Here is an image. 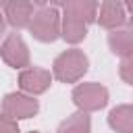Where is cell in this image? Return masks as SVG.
Returning <instances> with one entry per match:
<instances>
[{
	"instance_id": "4",
	"label": "cell",
	"mask_w": 133,
	"mask_h": 133,
	"mask_svg": "<svg viewBox=\"0 0 133 133\" xmlns=\"http://www.w3.org/2000/svg\"><path fill=\"white\" fill-rule=\"evenodd\" d=\"M39 110V104L35 98L23 94V91H10L2 100V114L10 116L12 121L19 118H31Z\"/></svg>"
},
{
	"instance_id": "9",
	"label": "cell",
	"mask_w": 133,
	"mask_h": 133,
	"mask_svg": "<svg viewBox=\"0 0 133 133\" xmlns=\"http://www.w3.org/2000/svg\"><path fill=\"white\" fill-rule=\"evenodd\" d=\"M60 6L64 15L81 19L85 25L94 23L98 15V2H91V0H66V2H60Z\"/></svg>"
},
{
	"instance_id": "17",
	"label": "cell",
	"mask_w": 133,
	"mask_h": 133,
	"mask_svg": "<svg viewBox=\"0 0 133 133\" xmlns=\"http://www.w3.org/2000/svg\"><path fill=\"white\" fill-rule=\"evenodd\" d=\"M29 133H42V131H29Z\"/></svg>"
},
{
	"instance_id": "2",
	"label": "cell",
	"mask_w": 133,
	"mask_h": 133,
	"mask_svg": "<svg viewBox=\"0 0 133 133\" xmlns=\"http://www.w3.org/2000/svg\"><path fill=\"white\" fill-rule=\"evenodd\" d=\"M27 29L37 42L50 44V42L60 37V12L52 4L37 6V10L33 12Z\"/></svg>"
},
{
	"instance_id": "8",
	"label": "cell",
	"mask_w": 133,
	"mask_h": 133,
	"mask_svg": "<svg viewBox=\"0 0 133 133\" xmlns=\"http://www.w3.org/2000/svg\"><path fill=\"white\" fill-rule=\"evenodd\" d=\"M35 12V4L33 2H25V0H12V2H4L2 6V17L4 23H8L15 29H25L31 21Z\"/></svg>"
},
{
	"instance_id": "1",
	"label": "cell",
	"mask_w": 133,
	"mask_h": 133,
	"mask_svg": "<svg viewBox=\"0 0 133 133\" xmlns=\"http://www.w3.org/2000/svg\"><path fill=\"white\" fill-rule=\"evenodd\" d=\"M89 69V58L83 50L71 48L60 52L52 62V79H58L60 83H77Z\"/></svg>"
},
{
	"instance_id": "10",
	"label": "cell",
	"mask_w": 133,
	"mask_h": 133,
	"mask_svg": "<svg viewBox=\"0 0 133 133\" xmlns=\"http://www.w3.org/2000/svg\"><path fill=\"white\" fill-rule=\"evenodd\" d=\"M108 46L110 50L121 58H133V31L123 27L108 33Z\"/></svg>"
},
{
	"instance_id": "12",
	"label": "cell",
	"mask_w": 133,
	"mask_h": 133,
	"mask_svg": "<svg viewBox=\"0 0 133 133\" xmlns=\"http://www.w3.org/2000/svg\"><path fill=\"white\" fill-rule=\"evenodd\" d=\"M87 35V25L81 21V19H75L71 15H64L60 17V37L69 44H79L83 42Z\"/></svg>"
},
{
	"instance_id": "3",
	"label": "cell",
	"mask_w": 133,
	"mask_h": 133,
	"mask_svg": "<svg viewBox=\"0 0 133 133\" xmlns=\"http://www.w3.org/2000/svg\"><path fill=\"white\" fill-rule=\"evenodd\" d=\"M73 104L77 106L79 112H96L102 110L108 104V89L102 83L96 81H87V83H79L73 89Z\"/></svg>"
},
{
	"instance_id": "14",
	"label": "cell",
	"mask_w": 133,
	"mask_h": 133,
	"mask_svg": "<svg viewBox=\"0 0 133 133\" xmlns=\"http://www.w3.org/2000/svg\"><path fill=\"white\" fill-rule=\"evenodd\" d=\"M0 133H21L19 123L12 121L10 116H6V114L0 112Z\"/></svg>"
},
{
	"instance_id": "15",
	"label": "cell",
	"mask_w": 133,
	"mask_h": 133,
	"mask_svg": "<svg viewBox=\"0 0 133 133\" xmlns=\"http://www.w3.org/2000/svg\"><path fill=\"white\" fill-rule=\"evenodd\" d=\"M121 77L127 85H133V58H123L121 62Z\"/></svg>"
},
{
	"instance_id": "5",
	"label": "cell",
	"mask_w": 133,
	"mask_h": 133,
	"mask_svg": "<svg viewBox=\"0 0 133 133\" xmlns=\"http://www.w3.org/2000/svg\"><path fill=\"white\" fill-rule=\"evenodd\" d=\"M0 56L12 69L23 71L29 66V48L19 33H8L4 37V42L0 44Z\"/></svg>"
},
{
	"instance_id": "16",
	"label": "cell",
	"mask_w": 133,
	"mask_h": 133,
	"mask_svg": "<svg viewBox=\"0 0 133 133\" xmlns=\"http://www.w3.org/2000/svg\"><path fill=\"white\" fill-rule=\"evenodd\" d=\"M4 27H6V23H4V17H2V10H0V33H4Z\"/></svg>"
},
{
	"instance_id": "11",
	"label": "cell",
	"mask_w": 133,
	"mask_h": 133,
	"mask_svg": "<svg viewBox=\"0 0 133 133\" xmlns=\"http://www.w3.org/2000/svg\"><path fill=\"white\" fill-rule=\"evenodd\" d=\"M108 125L116 133H133V106L118 104L108 112Z\"/></svg>"
},
{
	"instance_id": "6",
	"label": "cell",
	"mask_w": 133,
	"mask_h": 133,
	"mask_svg": "<svg viewBox=\"0 0 133 133\" xmlns=\"http://www.w3.org/2000/svg\"><path fill=\"white\" fill-rule=\"evenodd\" d=\"M52 85V73L42 66H27L19 73V87L27 96H39Z\"/></svg>"
},
{
	"instance_id": "13",
	"label": "cell",
	"mask_w": 133,
	"mask_h": 133,
	"mask_svg": "<svg viewBox=\"0 0 133 133\" xmlns=\"http://www.w3.org/2000/svg\"><path fill=\"white\" fill-rule=\"evenodd\" d=\"M56 133H91V118L87 112L77 110L58 125Z\"/></svg>"
},
{
	"instance_id": "7",
	"label": "cell",
	"mask_w": 133,
	"mask_h": 133,
	"mask_svg": "<svg viewBox=\"0 0 133 133\" xmlns=\"http://www.w3.org/2000/svg\"><path fill=\"white\" fill-rule=\"evenodd\" d=\"M96 21L100 23V27L104 29H123L125 23L129 21L127 17V8L123 2H114V0H106L102 4H98V15H96Z\"/></svg>"
}]
</instances>
